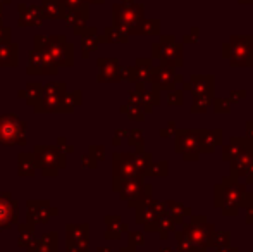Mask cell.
Returning <instances> with one entry per match:
<instances>
[{
    "instance_id": "1",
    "label": "cell",
    "mask_w": 253,
    "mask_h": 252,
    "mask_svg": "<svg viewBox=\"0 0 253 252\" xmlns=\"http://www.w3.org/2000/svg\"><path fill=\"white\" fill-rule=\"evenodd\" d=\"M114 16H116L117 26H136L143 17V5H138L131 0H127V2L124 0L123 3L114 5Z\"/></svg>"
},
{
    "instance_id": "2",
    "label": "cell",
    "mask_w": 253,
    "mask_h": 252,
    "mask_svg": "<svg viewBox=\"0 0 253 252\" xmlns=\"http://www.w3.org/2000/svg\"><path fill=\"white\" fill-rule=\"evenodd\" d=\"M60 12H62V5L59 0H42V16L43 17L55 19L60 16Z\"/></svg>"
},
{
    "instance_id": "3",
    "label": "cell",
    "mask_w": 253,
    "mask_h": 252,
    "mask_svg": "<svg viewBox=\"0 0 253 252\" xmlns=\"http://www.w3.org/2000/svg\"><path fill=\"white\" fill-rule=\"evenodd\" d=\"M83 2H88V3H103V0H83Z\"/></svg>"
},
{
    "instance_id": "4",
    "label": "cell",
    "mask_w": 253,
    "mask_h": 252,
    "mask_svg": "<svg viewBox=\"0 0 253 252\" xmlns=\"http://www.w3.org/2000/svg\"><path fill=\"white\" fill-rule=\"evenodd\" d=\"M3 2H5V3H9V2H10V0H3ZM0 3H2V0H0Z\"/></svg>"
}]
</instances>
